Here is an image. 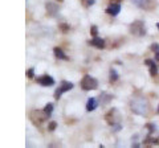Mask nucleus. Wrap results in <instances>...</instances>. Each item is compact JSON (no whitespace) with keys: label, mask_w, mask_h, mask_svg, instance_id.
Returning a JSON list of instances; mask_svg holds the SVG:
<instances>
[{"label":"nucleus","mask_w":159,"mask_h":148,"mask_svg":"<svg viewBox=\"0 0 159 148\" xmlns=\"http://www.w3.org/2000/svg\"><path fill=\"white\" fill-rule=\"evenodd\" d=\"M130 107L134 114L141 115V116H147L150 114V105L148 102L142 97H135L130 102Z\"/></svg>","instance_id":"nucleus-1"},{"label":"nucleus","mask_w":159,"mask_h":148,"mask_svg":"<svg viewBox=\"0 0 159 148\" xmlns=\"http://www.w3.org/2000/svg\"><path fill=\"white\" fill-rule=\"evenodd\" d=\"M48 118L49 115L44 110H32L29 112V119L34 126H41Z\"/></svg>","instance_id":"nucleus-2"},{"label":"nucleus","mask_w":159,"mask_h":148,"mask_svg":"<svg viewBox=\"0 0 159 148\" xmlns=\"http://www.w3.org/2000/svg\"><path fill=\"white\" fill-rule=\"evenodd\" d=\"M130 33L134 34V36H138V37H142L146 34V28H145V24L141 20H137L134 21L131 25H130Z\"/></svg>","instance_id":"nucleus-3"},{"label":"nucleus","mask_w":159,"mask_h":148,"mask_svg":"<svg viewBox=\"0 0 159 148\" xmlns=\"http://www.w3.org/2000/svg\"><path fill=\"white\" fill-rule=\"evenodd\" d=\"M98 87V82L96 78H93L90 76H85L81 80V89L82 90H96Z\"/></svg>","instance_id":"nucleus-4"},{"label":"nucleus","mask_w":159,"mask_h":148,"mask_svg":"<svg viewBox=\"0 0 159 148\" xmlns=\"http://www.w3.org/2000/svg\"><path fill=\"white\" fill-rule=\"evenodd\" d=\"M70 89H73V83H72V82L62 81V82H61V86H60L57 90L54 91V99H60L62 93H64V91H69Z\"/></svg>","instance_id":"nucleus-5"},{"label":"nucleus","mask_w":159,"mask_h":148,"mask_svg":"<svg viewBox=\"0 0 159 148\" xmlns=\"http://www.w3.org/2000/svg\"><path fill=\"white\" fill-rule=\"evenodd\" d=\"M133 3L135 4L137 7L146 9V11H151V9L155 7V3L152 0H133Z\"/></svg>","instance_id":"nucleus-6"},{"label":"nucleus","mask_w":159,"mask_h":148,"mask_svg":"<svg viewBox=\"0 0 159 148\" xmlns=\"http://www.w3.org/2000/svg\"><path fill=\"white\" fill-rule=\"evenodd\" d=\"M117 114H118V111L116 110V108H111V110L106 114L105 119H106V122H107L110 126H113L114 123H119V116H117V118H116V115H117Z\"/></svg>","instance_id":"nucleus-7"},{"label":"nucleus","mask_w":159,"mask_h":148,"mask_svg":"<svg viewBox=\"0 0 159 148\" xmlns=\"http://www.w3.org/2000/svg\"><path fill=\"white\" fill-rule=\"evenodd\" d=\"M37 83H40L41 86H53L54 85V80L48 76V74H45V76H41L37 78Z\"/></svg>","instance_id":"nucleus-8"},{"label":"nucleus","mask_w":159,"mask_h":148,"mask_svg":"<svg viewBox=\"0 0 159 148\" xmlns=\"http://www.w3.org/2000/svg\"><path fill=\"white\" fill-rule=\"evenodd\" d=\"M89 45H92V46H96L97 49H103L105 48V40L103 38H99L97 36H94L92 40H89Z\"/></svg>","instance_id":"nucleus-9"},{"label":"nucleus","mask_w":159,"mask_h":148,"mask_svg":"<svg viewBox=\"0 0 159 148\" xmlns=\"http://www.w3.org/2000/svg\"><path fill=\"white\" fill-rule=\"evenodd\" d=\"M119 11H121V6H119V4H110V6L106 8V13L111 15V16H117Z\"/></svg>","instance_id":"nucleus-10"},{"label":"nucleus","mask_w":159,"mask_h":148,"mask_svg":"<svg viewBox=\"0 0 159 148\" xmlns=\"http://www.w3.org/2000/svg\"><path fill=\"white\" fill-rule=\"evenodd\" d=\"M45 7H47V12H48L49 16H54V15L58 12V7L54 3H47Z\"/></svg>","instance_id":"nucleus-11"},{"label":"nucleus","mask_w":159,"mask_h":148,"mask_svg":"<svg viewBox=\"0 0 159 148\" xmlns=\"http://www.w3.org/2000/svg\"><path fill=\"white\" fill-rule=\"evenodd\" d=\"M145 63H146L148 67H150V74H151L152 77H155L157 74H158V67H157V65H155V62H154L152 60H146Z\"/></svg>","instance_id":"nucleus-12"},{"label":"nucleus","mask_w":159,"mask_h":148,"mask_svg":"<svg viewBox=\"0 0 159 148\" xmlns=\"http://www.w3.org/2000/svg\"><path fill=\"white\" fill-rule=\"evenodd\" d=\"M53 52H54V56H56V58H58V60H64V61H68L69 60V57L62 52L61 48H54Z\"/></svg>","instance_id":"nucleus-13"},{"label":"nucleus","mask_w":159,"mask_h":148,"mask_svg":"<svg viewBox=\"0 0 159 148\" xmlns=\"http://www.w3.org/2000/svg\"><path fill=\"white\" fill-rule=\"evenodd\" d=\"M97 108V99L96 98H89L86 102V110L88 111H94Z\"/></svg>","instance_id":"nucleus-14"},{"label":"nucleus","mask_w":159,"mask_h":148,"mask_svg":"<svg viewBox=\"0 0 159 148\" xmlns=\"http://www.w3.org/2000/svg\"><path fill=\"white\" fill-rule=\"evenodd\" d=\"M99 99H101V105L105 106V105H107V103L113 99V97L111 95H107L106 93H102V94L99 95Z\"/></svg>","instance_id":"nucleus-15"},{"label":"nucleus","mask_w":159,"mask_h":148,"mask_svg":"<svg viewBox=\"0 0 159 148\" xmlns=\"http://www.w3.org/2000/svg\"><path fill=\"white\" fill-rule=\"evenodd\" d=\"M109 80H110L111 83L118 81V73L114 70V69H111V70H110V76H109Z\"/></svg>","instance_id":"nucleus-16"},{"label":"nucleus","mask_w":159,"mask_h":148,"mask_svg":"<svg viewBox=\"0 0 159 148\" xmlns=\"http://www.w3.org/2000/svg\"><path fill=\"white\" fill-rule=\"evenodd\" d=\"M143 144H145V146H148V144H159V140L158 139H152V137L147 136V139L143 141Z\"/></svg>","instance_id":"nucleus-17"},{"label":"nucleus","mask_w":159,"mask_h":148,"mask_svg":"<svg viewBox=\"0 0 159 148\" xmlns=\"http://www.w3.org/2000/svg\"><path fill=\"white\" fill-rule=\"evenodd\" d=\"M44 111H45L47 114L51 116V115H52V111H53V105H52V103H48V105L44 107Z\"/></svg>","instance_id":"nucleus-18"},{"label":"nucleus","mask_w":159,"mask_h":148,"mask_svg":"<svg viewBox=\"0 0 159 148\" xmlns=\"http://www.w3.org/2000/svg\"><path fill=\"white\" fill-rule=\"evenodd\" d=\"M146 127H147V130H148V134H147V136H150L154 131H155V124H152V123H147L146 124Z\"/></svg>","instance_id":"nucleus-19"},{"label":"nucleus","mask_w":159,"mask_h":148,"mask_svg":"<svg viewBox=\"0 0 159 148\" xmlns=\"http://www.w3.org/2000/svg\"><path fill=\"white\" fill-rule=\"evenodd\" d=\"M94 2H96V0H82V3H84V6H85V7H90V6H93Z\"/></svg>","instance_id":"nucleus-20"},{"label":"nucleus","mask_w":159,"mask_h":148,"mask_svg":"<svg viewBox=\"0 0 159 148\" xmlns=\"http://www.w3.org/2000/svg\"><path fill=\"white\" fill-rule=\"evenodd\" d=\"M60 29H61L64 33H66L69 31V25H68V24H60Z\"/></svg>","instance_id":"nucleus-21"},{"label":"nucleus","mask_w":159,"mask_h":148,"mask_svg":"<svg viewBox=\"0 0 159 148\" xmlns=\"http://www.w3.org/2000/svg\"><path fill=\"white\" fill-rule=\"evenodd\" d=\"M56 127H57V123H56V122H51V123H49L48 130H49V131H54V130H56Z\"/></svg>","instance_id":"nucleus-22"},{"label":"nucleus","mask_w":159,"mask_h":148,"mask_svg":"<svg viewBox=\"0 0 159 148\" xmlns=\"http://www.w3.org/2000/svg\"><path fill=\"white\" fill-rule=\"evenodd\" d=\"M97 32H98V28L96 25H92L90 28V33H92V36H97Z\"/></svg>","instance_id":"nucleus-23"},{"label":"nucleus","mask_w":159,"mask_h":148,"mask_svg":"<svg viewBox=\"0 0 159 148\" xmlns=\"http://www.w3.org/2000/svg\"><path fill=\"white\" fill-rule=\"evenodd\" d=\"M33 73H34V70H33V67H31V69H28V70H27V76H28V78H33Z\"/></svg>","instance_id":"nucleus-24"},{"label":"nucleus","mask_w":159,"mask_h":148,"mask_svg":"<svg viewBox=\"0 0 159 148\" xmlns=\"http://www.w3.org/2000/svg\"><path fill=\"white\" fill-rule=\"evenodd\" d=\"M151 50L155 52V53L159 50V45H158V44H152V45H151Z\"/></svg>","instance_id":"nucleus-25"},{"label":"nucleus","mask_w":159,"mask_h":148,"mask_svg":"<svg viewBox=\"0 0 159 148\" xmlns=\"http://www.w3.org/2000/svg\"><path fill=\"white\" fill-rule=\"evenodd\" d=\"M122 0H110V4H119Z\"/></svg>","instance_id":"nucleus-26"},{"label":"nucleus","mask_w":159,"mask_h":148,"mask_svg":"<svg viewBox=\"0 0 159 148\" xmlns=\"http://www.w3.org/2000/svg\"><path fill=\"white\" fill-rule=\"evenodd\" d=\"M155 61H159V50L155 53Z\"/></svg>","instance_id":"nucleus-27"},{"label":"nucleus","mask_w":159,"mask_h":148,"mask_svg":"<svg viewBox=\"0 0 159 148\" xmlns=\"http://www.w3.org/2000/svg\"><path fill=\"white\" fill-rule=\"evenodd\" d=\"M57 2H60V3H61V2H64V0H57Z\"/></svg>","instance_id":"nucleus-28"},{"label":"nucleus","mask_w":159,"mask_h":148,"mask_svg":"<svg viewBox=\"0 0 159 148\" xmlns=\"http://www.w3.org/2000/svg\"><path fill=\"white\" fill-rule=\"evenodd\" d=\"M157 27H158V29H159V23H158V24H157Z\"/></svg>","instance_id":"nucleus-29"},{"label":"nucleus","mask_w":159,"mask_h":148,"mask_svg":"<svg viewBox=\"0 0 159 148\" xmlns=\"http://www.w3.org/2000/svg\"><path fill=\"white\" fill-rule=\"evenodd\" d=\"M158 112H159V107H158Z\"/></svg>","instance_id":"nucleus-30"}]
</instances>
